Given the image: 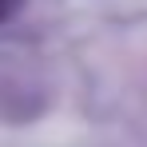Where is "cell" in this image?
Masks as SVG:
<instances>
[{
  "instance_id": "obj_1",
  "label": "cell",
  "mask_w": 147,
  "mask_h": 147,
  "mask_svg": "<svg viewBox=\"0 0 147 147\" xmlns=\"http://www.w3.org/2000/svg\"><path fill=\"white\" fill-rule=\"evenodd\" d=\"M16 8H20V0H0V20H8Z\"/></svg>"
}]
</instances>
